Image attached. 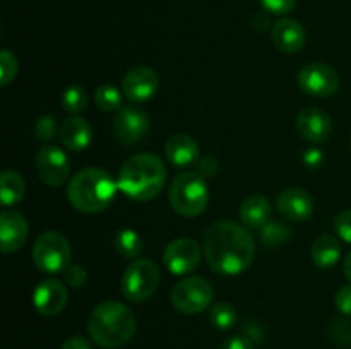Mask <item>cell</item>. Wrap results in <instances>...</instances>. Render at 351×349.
<instances>
[{"label": "cell", "instance_id": "11", "mask_svg": "<svg viewBox=\"0 0 351 349\" xmlns=\"http://www.w3.org/2000/svg\"><path fill=\"white\" fill-rule=\"evenodd\" d=\"M36 171L40 180L48 187H60L71 174L69 157L60 147L45 146L36 153Z\"/></svg>", "mask_w": 351, "mask_h": 349}, {"label": "cell", "instance_id": "27", "mask_svg": "<svg viewBox=\"0 0 351 349\" xmlns=\"http://www.w3.org/2000/svg\"><path fill=\"white\" fill-rule=\"evenodd\" d=\"M261 242L266 246H280L291 238V229L281 222L269 221L264 228L259 229Z\"/></svg>", "mask_w": 351, "mask_h": 349}, {"label": "cell", "instance_id": "18", "mask_svg": "<svg viewBox=\"0 0 351 349\" xmlns=\"http://www.w3.org/2000/svg\"><path fill=\"white\" fill-rule=\"evenodd\" d=\"M165 156L173 166L187 168L199 163L201 151L197 142L187 133H175L165 144Z\"/></svg>", "mask_w": 351, "mask_h": 349}, {"label": "cell", "instance_id": "16", "mask_svg": "<svg viewBox=\"0 0 351 349\" xmlns=\"http://www.w3.org/2000/svg\"><path fill=\"white\" fill-rule=\"evenodd\" d=\"M67 286L57 279L41 281L33 294L34 308L41 315H47V317H53V315L60 313L65 308V305H67Z\"/></svg>", "mask_w": 351, "mask_h": 349}, {"label": "cell", "instance_id": "37", "mask_svg": "<svg viewBox=\"0 0 351 349\" xmlns=\"http://www.w3.org/2000/svg\"><path fill=\"white\" fill-rule=\"evenodd\" d=\"M304 161L307 166L315 168V166H319L322 161H324V156H322V153L319 149H308L307 153L304 154Z\"/></svg>", "mask_w": 351, "mask_h": 349}, {"label": "cell", "instance_id": "38", "mask_svg": "<svg viewBox=\"0 0 351 349\" xmlns=\"http://www.w3.org/2000/svg\"><path fill=\"white\" fill-rule=\"evenodd\" d=\"M343 270H345L346 279H348L351 283V252L348 253V255H346L345 262H343Z\"/></svg>", "mask_w": 351, "mask_h": 349}, {"label": "cell", "instance_id": "35", "mask_svg": "<svg viewBox=\"0 0 351 349\" xmlns=\"http://www.w3.org/2000/svg\"><path fill=\"white\" fill-rule=\"evenodd\" d=\"M219 349H254V342L250 337L245 335H232L225 339Z\"/></svg>", "mask_w": 351, "mask_h": 349}, {"label": "cell", "instance_id": "39", "mask_svg": "<svg viewBox=\"0 0 351 349\" xmlns=\"http://www.w3.org/2000/svg\"><path fill=\"white\" fill-rule=\"evenodd\" d=\"M350 144H351V139H350Z\"/></svg>", "mask_w": 351, "mask_h": 349}, {"label": "cell", "instance_id": "6", "mask_svg": "<svg viewBox=\"0 0 351 349\" xmlns=\"http://www.w3.org/2000/svg\"><path fill=\"white\" fill-rule=\"evenodd\" d=\"M33 262L41 272L58 274L71 266V243L62 233L45 231L33 245Z\"/></svg>", "mask_w": 351, "mask_h": 349}, {"label": "cell", "instance_id": "31", "mask_svg": "<svg viewBox=\"0 0 351 349\" xmlns=\"http://www.w3.org/2000/svg\"><path fill=\"white\" fill-rule=\"evenodd\" d=\"M62 274H64V281L69 287H82L88 283V274H86L84 267L81 266L71 263Z\"/></svg>", "mask_w": 351, "mask_h": 349}, {"label": "cell", "instance_id": "24", "mask_svg": "<svg viewBox=\"0 0 351 349\" xmlns=\"http://www.w3.org/2000/svg\"><path fill=\"white\" fill-rule=\"evenodd\" d=\"M113 245H115L117 253H119L120 257H123V259H134V260L141 255L144 246L141 235L134 231L132 228L120 229V231L117 233Z\"/></svg>", "mask_w": 351, "mask_h": 349}, {"label": "cell", "instance_id": "20", "mask_svg": "<svg viewBox=\"0 0 351 349\" xmlns=\"http://www.w3.org/2000/svg\"><path fill=\"white\" fill-rule=\"evenodd\" d=\"M60 140L65 149L72 153H81L88 149L93 142V127L89 125L88 120L74 115L65 120L60 127Z\"/></svg>", "mask_w": 351, "mask_h": 349}, {"label": "cell", "instance_id": "8", "mask_svg": "<svg viewBox=\"0 0 351 349\" xmlns=\"http://www.w3.org/2000/svg\"><path fill=\"white\" fill-rule=\"evenodd\" d=\"M215 300V287L208 279L191 276L175 284L171 289V303L175 310L185 315H197L204 311Z\"/></svg>", "mask_w": 351, "mask_h": 349}, {"label": "cell", "instance_id": "4", "mask_svg": "<svg viewBox=\"0 0 351 349\" xmlns=\"http://www.w3.org/2000/svg\"><path fill=\"white\" fill-rule=\"evenodd\" d=\"M119 183L101 168H84L71 178L67 198L72 207L84 214L105 211L115 198Z\"/></svg>", "mask_w": 351, "mask_h": 349}, {"label": "cell", "instance_id": "25", "mask_svg": "<svg viewBox=\"0 0 351 349\" xmlns=\"http://www.w3.org/2000/svg\"><path fill=\"white\" fill-rule=\"evenodd\" d=\"M95 101L101 112H120L122 106V91L112 84H101L95 91Z\"/></svg>", "mask_w": 351, "mask_h": 349}, {"label": "cell", "instance_id": "1", "mask_svg": "<svg viewBox=\"0 0 351 349\" xmlns=\"http://www.w3.org/2000/svg\"><path fill=\"white\" fill-rule=\"evenodd\" d=\"M204 257L213 272L239 276L247 270L256 255V242L245 226L221 219L206 229Z\"/></svg>", "mask_w": 351, "mask_h": 349}, {"label": "cell", "instance_id": "15", "mask_svg": "<svg viewBox=\"0 0 351 349\" xmlns=\"http://www.w3.org/2000/svg\"><path fill=\"white\" fill-rule=\"evenodd\" d=\"M29 235V224L21 212L3 211L0 216V250L3 253H12L23 248Z\"/></svg>", "mask_w": 351, "mask_h": 349}, {"label": "cell", "instance_id": "33", "mask_svg": "<svg viewBox=\"0 0 351 349\" xmlns=\"http://www.w3.org/2000/svg\"><path fill=\"white\" fill-rule=\"evenodd\" d=\"M261 5L271 14H278V16H283L293 10L297 0H259Z\"/></svg>", "mask_w": 351, "mask_h": 349}, {"label": "cell", "instance_id": "28", "mask_svg": "<svg viewBox=\"0 0 351 349\" xmlns=\"http://www.w3.org/2000/svg\"><path fill=\"white\" fill-rule=\"evenodd\" d=\"M62 106L65 112L72 113V115H79L84 112L88 106V94H86L84 88L81 86H69L62 94Z\"/></svg>", "mask_w": 351, "mask_h": 349}, {"label": "cell", "instance_id": "32", "mask_svg": "<svg viewBox=\"0 0 351 349\" xmlns=\"http://www.w3.org/2000/svg\"><path fill=\"white\" fill-rule=\"evenodd\" d=\"M335 231L343 242L351 245V209L339 212L335 218Z\"/></svg>", "mask_w": 351, "mask_h": 349}, {"label": "cell", "instance_id": "3", "mask_svg": "<svg viewBox=\"0 0 351 349\" xmlns=\"http://www.w3.org/2000/svg\"><path fill=\"white\" fill-rule=\"evenodd\" d=\"M167 181V166L156 154L141 153L129 157L119 171V190L137 202L156 197Z\"/></svg>", "mask_w": 351, "mask_h": 349}, {"label": "cell", "instance_id": "12", "mask_svg": "<svg viewBox=\"0 0 351 349\" xmlns=\"http://www.w3.org/2000/svg\"><path fill=\"white\" fill-rule=\"evenodd\" d=\"M151 120L144 109L137 106H123L113 120V133L122 144H137L147 135Z\"/></svg>", "mask_w": 351, "mask_h": 349}, {"label": "cell", "instance_id": "22", "mask_svg": "<svg viewBox=\"0 0 351 349\" xmlns=\"http://www.w3.org/2000/svg\"><path fill=\"white\" fill-rule=\"evenodd\" d=\"M312 262L321 269H331L338 263L341 257V245L339 240L332 235H321L314 240L311 248Z\"/></svg>", "mask_w": 351, "mask_h": 349}, {"label": "cell", "instance_id": "5", "mask_svg": "<svg viewBox=\"0 0 351 349\" xmlns=\"http://www.w3.org/2000/svg\"><path fill=\"white\" fill-rule=\"evenodd\" d=\"M168 198L177 214L195 218L208 207L209 190L206 178L199 171H184L171 181Z\"/></svg>", "mask_w": 351, "mask_h": 349}, {"label": "cell", "instance_id": "36", "mask_svg": "<svg viewBox=\"0 0 351 349\" xmlns=\"http://www.w3.org/2000/svg\"><path fill=\"white\" fill-rule=\"evenodd\" d=\"M62 349H93L91 342L88 341L82 335H74V337H69L67 341L64 342Z\"/></svg>", "mask_w": 351, "mask_h": 349}, {"label": "cell", "instance_id": "34", "mask_svg": "<svg viewBox=\"0 0 351 349\" xmlns=\"http://www.w3.org/2000/svg\"><path fill=\"white\" fill-rule=\"evenodd\" d=\"M336 307L341 313L351 315V283L346 284V286L339 287L338 293L335 296Z\"/></svg>", "mask_w": 351, "mask_h": 349}, {"label": "cell", "instance_id": "9", "mask_svg": "<svg viewBox=\"0 0 351 349\" xmlns=\"http://www.w3.org/2000/svg\"><path fill=\"white\" fill-rule=\"evenodd\" d=\"M339 74L332 65L324 62L308 64L298 72V88L314 98H329L339 89Z\"/></svg>", "mask_w": 351, "mask_h": 349}, {"label": "cell", "instance_id": "23", "mask_svg": "<svg viewBox=\"0 0 351 349\" xmlns=\"http://www.w3.org/2000/svg\"><path fill=\"white\" fill-rule=\"evenodd\" d=\"M24 194H26V181L21 177L19 171H3L0 177V198H2L3 207L19 204Z\"/></svg>", "mask_w": 351, "mask_h": 349}, {"label": "cell", "instance_id": "30", "mask_svg": "<svg viewBox=\"0 0 351 349\" xmlns=\"http://www.w3.org/2000/svg\"><path fill=\"white\" fill-rule=\"evenodd\" d=\"M57 133H60V130H58L55 116L43 115L38 118L36 125H34V135H36L38 140H41V142H50V140L55 139Z\"/></svg>", "mask_w": 351, "mask_h": 349}, {"label": "cell", "instance_id": "21", "mask_svg": "<svg viewBox=\"0 0 351 349\" xmlns=\"http://www.w3.org/2000/svg\"><path fill=\"white\" fill-rule=\"evenodd\" d=\"M271 212H273V205L269 198L261 194L250 195L240 205V219L243 226L250 229L264 228L271 221Z\"/></svg>", "mask_w": 351, "mask_h": 349}, {"label": "cell", "instance_id": "17", "mask_svg": "<svg viewBox=\"0 0 351 349\" xmlns=\"http://www.w3.org/2000/svg\"><path fill=\"white\" fill-rule=\"evenodd\" d=\"M297 130L308 142H326L332 133L331 116L321 108H305L297 116Z\"/></svg>", "mask_w": 351, "mask_h": 349}, {"label": "cell", "instance_id": "29", "mask_svg": "<svg viewBox=\"0 0 351 349\" xmlns=\"http://www.w3.org/2000/svg\"><path fill=\"white\" fill-rule=\"evenodd\" d=\"M17 58L12 51H0V86H7L16 79L17 75Z\"/></svg>", "mask_w": 351, "mask_h": 349}, {"label": "cell", "instance_id": "26", "mask_svg": "<svg viewBox=\"0 0 351 349\" xmlns=\"http://www.w3.org/2000/svg\"><path fill=\"white\" fill-rule=\"evenodd\" d=\"M209 320L218 331H228L237 324V310L228 301H219L209 310Z\"/></svg>", "mask_w": 351, "mask_h": 349}, {"label": "cell", "instance_id": "2", "mask_svg": "<svg viewBox=\"0 0 351 349\" xmlns=\"http://www.w3.org/2000/svg\"><path fill=\"white\" fill-rule=\"evenodd\" d=\"M137 318L129 307L120 301H103L93 308L88 318V332L96 346L117 349L134 337Z\"/></svg>", "mask_w": 351, "mask_h": 349}, {"label": "cell", "instance_id": "13", "mask_svg": "<svg viewBox=\"0 0 351 349\" xmlns=\"http://www.w3.org/2000/svg\"><path fill=\"white\" fill-rule=\"evenodd\" d=\"M158 89H160V77L153 68L144 65L130 68L122 81L123 96L132 103H144L154 98Z\"/></svg>", "mask_w": 351, "mask_h": 349}, {"label": "cell", "instance_id": "10", "mask_svg": "<svg viewBox=\"0 0 351 349\" xmlns=\"http://www.w3.org/2000/svg\"><path fill=\"white\" fill-rule=\"evenodd\" d=\"M202 252L195 240L177 238L167 245L163 252V263L173 276H185L195 270L201 263Z\"/></svg>", "mask_w": 351, "mask_h": 349}, {"label": "cell", "instance_id": "14", "mask_svg": "<svg viewBox=\"0 0 351 349\" xmlns=\"http://www.w3.org/2000/svg\"><path fill=\"white\" fill-rule=\"evenodd\" d=\"M276 209L288 221H307L314 214V198L307 190L298 187L285 188L276 198Z\"/></svg>", "mask_w": 351, "mask_h": 349}, {"label": "cell", "instance_id": "19", "mask_svg": "<svg viewBox=\"0 0 351 349\" xmlns=\"http://www.w3.org/2000/svg\"><path fill=\"white\" fill-rule=\"evenodd\" d=\"M271 36H273L274 47L285 53H297L305 44L304 26L297 19H290V17H283L274 23Z\"/></svg>", "mask_w": 351, "mask_h": 349}, {"label": "cell", "instance_id": "7", "mask_svg": "<svg viewBox=\"0 0 351 349\" xmlns=\"http://www.w3.org/2000/svg\"><path fill=\"white\" fill-rule=\"evenodd\" d=\"M161 272L160 267L147 259H136L122 276V294L129 301L149 300L158 289Z\"/></svg>", "mask_w": 351, "mask_h": 349}]
</instances>
